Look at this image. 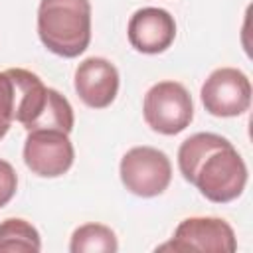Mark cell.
I'll return each mask as SVG.
<instances>
[{"instance_id": "6da1fadb", "label": "cell", "mask_w": 253, "mask_h": 253, "mask_svg": "<svg viewBox=\"0 0 253 253\" xmlns=\"http://www.w3.org/2000/svg\"><path fill=\"white\" fill-rule=\"evenodd\" d=\"M182 178L213 204L237 200L247 186V164L237 148L221 134L196 132L178 148Z\"/></svg>"}, {"instance_id": "7a4b0ae2", "label": "cell", "mask_w": 253, "mask_h": 253, "mask_svg": "<svg viewBox=\"0 0 253 253\" xmlns=\"http://www.w3.org/2000/svg\"><path fill=\"white\" fill-rule=\"evenodd\" d=\"M38 36L51 53L73 59L91 43L89 0H40Z\"/></svg>"}, {"instance_id": "3957f363", "label": "cell", "mask_w": 253, "mask_h": 253, "mask_svg": "<svg viewBox=\"0 0 253 253\" xmlns=\"http://www.w3.org/2000/svg\"><path fill=\"white\" fill-rule=\"evenodd\" d=\"M10 73L16 83V123L28 132L53 128L69 134L73 130V107L59 91L45 87L34 71L10 67Z\"/></svg>"}, {"instance_id": "277c9868", "label": "cell", "mask_w": 253, "mask_h": 253, "mask_svg": "<svg viewBox=\"0 0 253 253\" xmlns=\"http://www.w3.org/2000/svg\"><path fill=\"white\" fill-rule=\"evenodd\" d=\"M142 117L154 132L174 136L186 130L194 119L192 95L178 81H158L144 95Z\"/></svg>"}, {"instance_id": "5b68a950", "label": "cell", "mask_w": 253, "mask_h": 253, "mask_svg": "<svg viewBox=\"0 0 253 253\" xmlns=\"http://www.w3.org/2000/svg\"><path fill=\"white\" fill-rule=\"evenodd\" d=\"M123 186L138 198L160 196L172 182V162L154 146H132L119 164Z\"/></svg>"}, {"instance_id": "8992f818", "label": "cell", "mask_w": 253, "mask_h": 253, "mask_svg": "<svg viewBox=\"0 0 253 253\" xmlns=\"http://www.w3.org/2000/svg\"><path fill=\"white\" fill-rule=\"evenodd\" d=\"M237 239L233 227L211 215L186 217L174 229L168 243L156 247V251H211V253H233Z\"/></svg>"}, {"instance_id": "52a82bcc", "label": "cell", "mask_w": 253, "mask_h": 253, "mask_svg": "<svg viewBox=\"0 0 253 253\" xmlns=\"http://www.w3.org/2000/svg\"><path fill=\"white\" fill-rule=\"evenodd\" d=\"M200 99L213 117H239L251 107V81L237 67H217L204 81Z\"/></svg>"}, {"instance_id": "ba28073f", "label": "cell", "mask_w": 253, "mask_h": 253, "mask_svg": "<svg viewBox=\"0 0 253 253\" xmlns=\"http://www.w3.org/2000/svg\"><path fill=\"white\" fill-rule=\"evenodd\" d=\"M22 156L32 174L40 178H59L73 166L75 150L67 132L42 128L28 132Z\"/></svg>"}, {"instance_id": "9c48e42d", "label": "cell", "mask_w": 253, "mask_h": 253, "mask_svg": "<svg viewBox=\"0 0 253 253\" xmlns=\"http://www.w3.org/2000/svg\"><path fill=\"white\" fill-rule=\"evenodd\" d=\"M128 43L146 55H156L166 51L176 38V22L174 16L156 6H146L136 10L126 26Z\"/></svg>"}, {"instance_id": "30bf717a", "label": "cell", "mask_w": 253, "mask_h": 253, "mask_svg": "<svg viewBox=\"0 0 253 253\" xmlns=\"http://www.w3.org/2000/svg\"><path fill=\"white\" fill-rule=\"evenodd\" d=\"M119 71L105 57H87L75 67L73 87L77 97L91 109L109 107L119 93Z\"/></svg>"}, {"instance_id": "8fae6325", "label": "cell", "mask_w": 253, "mask_h": 253, "mask_svg": "<svg viewBox=\"0 0 253 253\" xmlns=\"http://www.w3.org/2000/svg\"><path fill=\"white\" fill-rule=\"evenodd\" d=\"M119 241L115 231L103 223H83L71 233L69 251L71 253H115Z\"/></svg>"}, {"instance_id": "7c38bea8", "label": "cell", "mask_w": 253, "mask_h": 253, "mask_svg": "<svg viewBox=\"0 0 253 253\" xmlns=\"http://www.w3.org/2000/svg\"><path fill=\"white\" fill-rule=\"evenodd\" d=\"M2 251H42L40 231L22 217L0 221V253Z\"/></svg>"}, {"instance_id": "4fadbf2b", "label": "cell", "mask_w": 253, "mask_h": 253, "mask_svg": "<svg viewBox=\"0 0 253 253\" xmlns=\"http://www.w3.org/2000/svg\"><path fill=\"white\" fill-rule=\"evenodd\" d=\"M16 121V83L10 69L0 71V140Z\"/></svg>"}, {"instance_id": "5bb4252c", "label": "cell", "mask_w": 253, "mask_h": 253, "mask_svg": "<svg viewBox=\"0 0 253 253\" xmlns=\"http://www.w3.org/2000/svg\"><path fill=\"white\" fill-rule=\"evenodd\" d=\"M18 190V174L14 166L0 158V208H4Z\"/></svg>"}]
</instances>
